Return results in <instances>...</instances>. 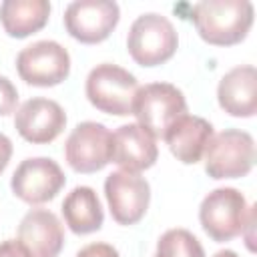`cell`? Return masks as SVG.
<instances>
[{"label":"cell","instance_id":"8","mask_svg":"<svg viewBox=\"0 0 257 257\" xmlns=\"http://www.w3.org/2000/svg\"><path fill=\"white\" fill-rule=\"evenodd\" d=\"M118 18L120 10L112 0H76L64 10V28L74 40L96 44L110 36Z\"/></svg>","mask_w":257,"mask_h":257},{"label":"cell","instance_id":"21","mask_svg":"<svg viewBox=\"0 0 257 257\" xmlns=\"http://www.w3.org/2000/svg\"><path fill=\"white\" fill-rule=\"evenodd\" d=\"M76 257H120L118 255V251L112 247V245H108V243H88V245H84L78 253H76Z\"/></svg>","mask_w":257,"mask_h":257},{"label":"cell","instance_id":"7","mask_svg":"<svg viewBox=\"0 0 257 257\" xmlns=\"http://www.w3.org/2000/svg\"><path fill=\"white\" fill-rule=\"evenodd\" d=\"M16 70L26 84L56 86L70 74V54L56 40H38L18 52Z\"/></svg>","mask_w":257,"mask_h":257},{"label":"cell","instance_id":"2","mask_svg":"<svg viewBox=\"0 0 257 257\" xmlns=\"http://www.w3.org/2000/svg\"><path fill=\"white\" fill-rule=\"evenodd\" d=\"M137 90H139V80L135 78V74L110 62L96 64L88 72L84 84L88 102L96 110L116 116L133 114V102Z\"/></svg>","mask_w":257,"mask_h":257},{"label":"cell","instance_id":"24","mask_svg":"<svg viewBox=\"0 0 257 257\" xmlns=\"http://www.w3.org/2000/svg\"><path fill=\"white\" fill-rule=\"evenodd\" d=\"M213 257H239L235 251H231V249H221V251H217Z\"/></svg>","mask_w":257,"mask_h":257},{"label":"cell","instance_id":"13","mask_svg":"<svg viewBox=\"0 0 257 257\" xmlns=\"http://www.w3.org/2000/svg\"><path fill=\"white\" fill-rule=\"evenodd\" d=\"M159 157L157 139L147 133L141 124L128 122L112 133L110 141V163L118 165L120 171L141 173L151 169Z\"/></svg>","mask_w":257,"mask_h":257},{"label":"cell","instance_id":"11","mask_svg":"<svg viewBox=\"0 0 257 257\" xmlns=\"http://www.w3.org/2000/svg\"><path fill=\"white\" fill-rule=\"evenodd\" d=\"M104 197L108 211L118 225H135L149 209L151 185L139 173L114 171L104 181Z\"/></svg>","mask_w":257,"mask_h":257},{"label":"cell","instance_id":"16","mask_svg":"<svg viewBox=\"0 0 257 257\" xmlns=\"http://www.w3.org/2000/svg\"><path fill=\"white\" fill-rule=\"evenodd\" d=\"M213 137V124L195 114H183L165 133V143L177 161L183 165H195L203 159L205 149Z\"/></svg>","mask_w":257,"mask_h":257},{"label":"cell","instance_id":"15","mask_svg":"<svg viewBox=\"0 0 257 257\" xmlns=\"http://www.w3.org/2000/svg\"><path fill=\"white\" fill-rule=\"evenodd\" d=\"M219 106L231 114L249 118L257 112V70L253 64H241L223 74L217 86Z\"/></svg>","mask_w":257,"mask_h":257},{"label":"cell","instance_id":"9","mask_svg":"<svg viewBox=\"0 0 257 257\" xmlns=\"http://www.w3.org/2000/svg\"><path fill=\"white\" fill-rule=\"evenodd\" d=\"M110 141L112 133L102 122H78L64 143L66 163L76 173H96L110 163Z\"/></svg>","mask_w":257,"mask_h":257},{"label":"cell","instance_id":"6","mask_svg":"<svg viewBox=\"0 0 257 257\" xmlns=\"http://www.w3.org/2000/svg\"><path fill=\"white\" fill-rule=\"evenodd\" d=\"M249 215L247 199L233 187H219L203 199L199 207V221L203 231L217 243L231 241L243 233Z\"/></svg>","mask_w":257,"mask_h":257},{"label":"cell","instance_id":"4","mask_svg":"<svg viewBox=\"0 0 257 257\" xmlns=\"http://www.w3.org/2000/svg\"><path fill=\"white\" fill-rule=\"evenodd\" d=\"M133 114L155 139H163L167 128L187 114V100L183 92L169 82H151L139 86L133 102Z\"/></svg>","mask_w":257,"mask_h":257},{"label":"cell","instance_id":"12","mask_svg":"<svg viewBox=\"0 0 257 257\" xmlns=\"http://www.w3.org/2000/svg\"><path fill=\"white\" fill-rule=\"evenodd\" d=\"M14 126L24 141L32 145H48L64 131L66 112L56 100L34 96L18 106Z\"/></svg>","mask_w":257,"mask_h":257},{"label":"cell","instance_id":"14","mask_svg":"<svg viewBox=\"0 0 257 257\" xmlns=\"http://www.w3.org/2000/svg\"><path fill=\"white\" fill-rule=\"evenodd\" d=\"M16 241L28 257H56L64 245V229L52 211L30 209L18 225Z\"/></svg>","mask_w":257,"mask_h":257},{"label":"cell","instance_id":"5","mask_svg":"<svg viewBox=\"0 0 257 257\" xmlns=\"http://www.w3.org/2000/svg\"><path fill=\"white\" fill-rule=\"evenodd\" d=\"M203 157L211 179H241L255 165V141L247 131L227 128L211 137Z\"/></svg>","mask_w":257,"mask_h":257},{"label":"cell","instance_id":"22","mask_svg":"<svg viewBox=\"0 0 257 257\" xmlns=\"http://www.w3.org/2000/svg\"><path fill=\"white\" fill-rule=\"evenodd\" d=\"M0 257H28L16 239H6L0 243Z\"/></svg>","mask_w":257,"mask_h":257},{"label":"cell","instance_id":"20","mask_svg":"<svg viewBox=\"0 0 257 257\" xmlns=\"http://www.w3.org/2000/svg\"><path fill=\"white\" fill-rule=\"evenodd\" d=\"M18 104V90L10 78L0 76V116H6L16 110Z\"/></svg>","mask_w":257,"mask_h":257},{"label":"cell","instance_id":"3","mask_svg":"<svg viewBox=\"0 0 257 257\" xmlns=\"http://www.w3.org/2000/svg\"><path fill=\"white\" fill-rule=\"evenodd\" d=\"M179 36L171 20L157 12L141 14L128 30L126 48L131 58L141 66H159L173 58Z\"/></svg>","mask_w":257,"mask_h":257},{"label":"cell","instance_id":"17","mask_svg":"<svg viewBox=\"0 0 257 257\" xmlns=\"http://www.w3.org/2000/svg\"><path fill=\"white\" fill-rule=\"evenodd\" d=\"M62 217L68 229L76 235H88L102 227L104 213L98 195L92 187H74L62 201Z\"/></svg>","mask_w":257,"mask_h":257},{"label":"cell","instance_id":"10","mask_svg":"<svg viewBox=\"0 0 257 257\" xmlns=\"http://www.w3.org/2000/svg\"><path fill=\"white\" fill-rule=\"evenodd\" d=\"M64 183L66 177L56 161L48 157H30L16 167L10 187L20 201L28 205H42L52 201Z\"/></svg>","mask_w":257,"mask_h":257},{"label":"cell","instance_id":"18","mask_svg":"<svg viewBox=\"0 0 257 257\" xmlns=\"http://www.w3.org/2000/svg\"><path fill=\"white\" fill-rule=\"evenodd\" d=\"M48 16V0H4L0 4V22L6 34L12 38H26L42 30Z\"/></svg>","mask_w":257,"mask_h":257},{"label":"cell","instance_id":"1","mask_svg":"<svg viewBox=\"0 0 257 257\" xmlns=\"http://www.w3.org/2000/svg\"><path fill=\"white\" fill-rule=\"evenodd\" d=\"M249 0H203L193 6V24L199 36L213 46H233L245 40L253 24Z\"/></svg>","mask_w":257,"mask_h":257},{"label":"cell","instance_id":"19","mask_svg":"<svg viewBox=\"0 0 257 257\" xmlns=\"http://www.w3.org/2000/svg\"><path fill=\"white\" fill-rule=\"evenodd\" d=\"M155 257H205V249L191 231L169 229L157 241Z\"/></svg>","mask_w":257,"mask_h":257},{"label":"cell","instance_id":"23","mask_svg":"<svg viewBox=\"0 0 257 257\" xmlns=\"http://www.w3.org/2000/svg\"><path fill=\"white\" fill-rule=\"evenodd\" d=\"M10 157H12V141L0 133V175L4 173V169L8 167L10 163Z\"/></svg>","mask_w":257,"mask_h":257}]
</instances>
